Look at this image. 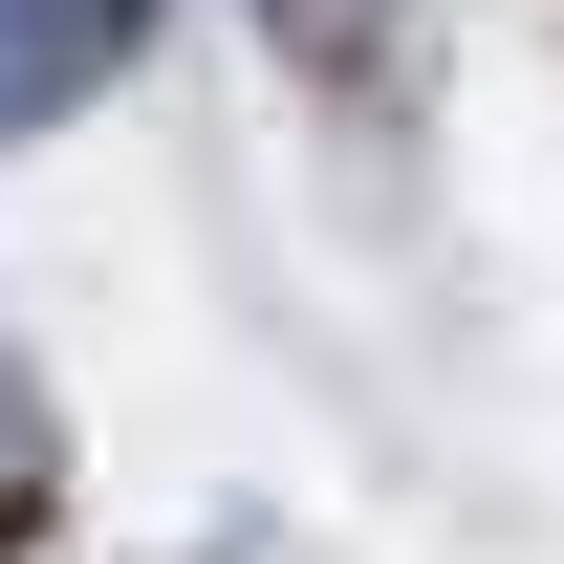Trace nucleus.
<instances>
[{
	"mask_svg": "<svg viewBox=\"0 0 564 564\" xmlns=\"http://www.w3.org/2000/svg\"><path fill=\"white\" fill-rule=\"evenodd\" d=\"M152 44V0H0V131H66V109H109Z\"/></svg>",
	"mask_w": 564,
	"mask_h": 564,
	"instance_id": "obj_1",
	"label": "nucleus"
},
{
	"mask_svg": "<svg viewBox=\"0 0 564 564\" xmlns=\"http://www.w3.org/2000/svg\"><path fill=\"white\" fill-rule=\"evenodd\" d=\"M282 44H304V66H369V44H391V22H413V0H261Z\"/></svg>",
	"mask_w": 564,
	"mask_h": 564,
	"instance_id": "obj_2",
	"label": "nucleus"
},
{
	"mask_svg": "<svg viewBox=\"0 0 564 564\" xmlns=\"http://www.w3.org/2000/svg\"><path fill=\"white\" fill-rule=\"evenodd\" d=\"M0 478H22V391H0Z\"/></svg>",
	"mask_w": 564,
	"mask_h": 564,
	"instance_id": "obj_3",
	"label": "nucleus"
}]
</instances>
